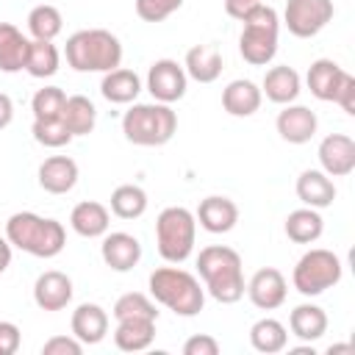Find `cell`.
<instances>
[{"mask_svg":"<svg viewBox=\"0 0 355 355\" xmlns=\"http://www.w3.org/2000/svg\"><path fill=\"white\" fill-rule=\"evenodd\" d=\"M114 316L116 319H158V311L150 297L139 291H128L114 302Z\"/></svg>","mask_w":355,"mask_h":355,"instance_id":"cell-35","label":"cell"},{"mask_svg":"<svg viewBox=\"0 0 355 355\" xmlns=\"http://www.w3.org/2000/svg\"><path fill=\"white\" fill-rule=\"evenodd\" d=\"M11 119H14V103H11V97H8V94H3V92H0V130H3V128H8V125H11Z\"/></svg>","mask_w":355,"mask_h":355,"instance_id":"cell-44","label":"cell"},{"mask_svg":"<svg viewBox=\"0 0 355 355\" xmlns=\"http://www.w3.org/2000/svg\"><path fill=\"white\" fill-rule=\"evenodd\" d=\"M155 338V319H116L114 344L122 352H141Z\"/></svg>","mask_w":355,"mask_h":355,"instance_id":"cell-23","label":"cell"},{"mask_svg":"<svg viewBox=\"0 0 355 355\" xmlns=\"http://www.w3.org/2000/svg\"><path fill=\"white\" fill-rule=\"evenodd\" d=\"M327 352H352V347L349 344H333Z\"/></svg>","mask_w":355,"mask_h":355,"instance_id":"cell-46","label":"cell"},{"mask_svg":"<svg viewBox=\"0 0 355 355\" xmlns=\"http://www.w3.org/2000/svg\"><path fill=\"white\" fill-rule=\"evenodd\" d=\"M58 64H61V55L55 50L53 42H44V39H33L28 44V55H25V69L33 75V78H50L58 72Z\"/></svg>","mask_w":355,"mask_h":355,"instance_id":"cell-32","label":"cell"},{"mask_svg":"<svg viewBox=\"0 0 355 355\" xmlns=\"http://www.w3.org/2000/svg\"><path fill=\"white\" fill-rule=\"evenodd\" d=\"M261 94H266L272 103H280V105H288L297 100L300 94V75L297 69L291 67H272L266 75H263V89Z\"/></svg>","mask_w":355,"mask_h":355,"instance_id":"cell-24","label":"cell"},{"mask_svg":"<svg viewBox=\"0 0 355 355\" xmlns=\"http://www.w3.org/2000/svg\"><path fill=\"white\" fill-rule=\"evenodd\" d=\"M186 83H189L186 69L172 58L155 61L147 72V89L155 97V103H166V105L178 103L186 94Z\"/></svg>","mask_w":355,"mask_h":355,"instance_id":"cell-10","label":"cell"},{"mask_svg":"<svg viewBox=\"0 0 355 355\" xmlns=\"http://www.w3.org/2000/svg\"><path fill=\"white\" fill-rule=\"evenodd\" d=\"M8 263H11V244H8V239L0 236V275L8 269Z\"/></svg>","mask_w":355,"mask_h":355,"instance_id":"cell-45","label":"cell"},{"mask_svg":"<svg viewBox=\"0 0 355 355\" xmlns=\"http://www.w3.org/2000/svg\"><path fill=\"white\" fill-rule=\"evenodd\" d=\"M341 78H344V69L330 58H319L308 67V89L313 97H319L324 103H333Z\"/></svg>","mask_w":355,"mask_h":355,"instance_id":"cell-27","label":"cell"},{"mask_svg":"<svg viewBox=\"0 0 355 355\" xmlns=\"http://www.w3.org/2000/svg\"><path fill=\"white\" fill-rule=\"evenodd\" d=\"M67 103V94L58 86H44L33 94L31 108H33V119H58L61 108Z\"/></svg>","mask_w":355,"mask_h":355,"instance_id":"cell-36","label":"cell"},{"mask_svg":"<svg viewBox=\"0 0 355 355\" xmlns=\"http://www.w3.org/2000/svg\"><path fill=\"white\" fill-rule=\"evenodd\" d=\"M80 352H83V344L75 336H53L42 347V355H80Z\"/></svg>","mask_w":355,"mask_h":355,"instance_id":"cell-39","label":"cell"},{"mask_svg":"<svg viewBox=\"0 0 355 355\" xmlns=\"http://www.w3.org/2000/svg\"><path fill=\"white\" fill-rule=\"evenodd\" d=\"M338 280H341V261L336 252L322 250V247L308 250L297 261L294 275H291V283L302 297H316V294L333 288Z\"/></svg>","mask_w":355,"mask_h":355,"instance_id":"cell-8","label":"cell"},{"mask_svg":"<svg viewBox=\"0 0 355 355\" xmlns=\"http://www.w3.org/2000/svg\"><path fill=\"white\" fill-rule=\"evenodd\" d=\"M194 219H200V225L208 233H227L239 222V205L233 200H227V197H216L214 194V197H205L200 202Z\"/></svg>","mask_w":355,"mask_h":355,"instance_id":"cell-18","label":"cell"},{"mask_svg":"<svg viewBox=\"0 0 355 355\" xmlns=\"http://www.w3.org/2000/svg\"><path fill=\"white\" fill-rule=\"evenodd\" d=\"M19 327L14 322H0V355H14L19 349Z\"/></svg>","mask_w":355,"mask_h":355,"instance_id":"cell-42","label":"cell"},{"mask_svg":"<svg viewBox=\"0 0 355 355\" xmlns=\"http://www.w3.org/2000/svg\"><path fill=\"white\" fill-rule=\"evenodd\" d=\"M78 183V164L69 155H50L39 166V186L50 194H67Z\"/></svg>","mask_w":355,"mask_h":355,"instance_id":"cell-16","label":"cell"},{"mask_svg":"<svg viewBox=\"0 0 355 355\" xmlns=\"http://www.w3.org/2000/svg\"><path fill=\"white\" fill-rule=\"evenodd\" d=\"M100 92H103V97L108 103H119V105L122 103H133L139 97V92H141V80H139V75L133 69L116 67V69L105 72V78L100 83Z\"/></svg>","mask_w":355,"mask_h":355,"instance_id":"cell-28","label":"cell"},{"mask_svg":"<svg viewBox=\"0 0 355 355\" xmlns=\"http://www.w3.org/2000/svg\"><path fill=\"white\" fill-rule=\"evenodd\" d=\"M297 197L308 205V208H327L336 200V186L330 180V175H324L322 169H305L297 178Z\"/></svg>","mask_w":355,"mask_h":355,"instance_id":"cell-20","label":"cell"},{"mask_svg":"<svg viewBox=\"0 0 355 355\" xmlns=\"http://www.w3.org/2000/svg\"><path fill=\"white\" fill-rule=\"evenodd\" d=\"M28 39L22 31L11 22H0V69L3 72H19L25 69V55H28Z\"/></svg>","mask_w":355,"mask_h":355,"instance_id":"cell-26","label":"cell"},{"mask_svg":"<svg viewBox=\"0 0 355 355\" xmlns=\"http://www.w3.org/2000/svg\"><path fill=\"white\" fill-rule=\"evenodd\" d=\"M288 324H291V333L300 338V341H316L327 333V313L319 308V305H311V302H302L291 311L288 316Z\"/></svg>","mask_w":355,"mask_h":355,"instance_id":"cell-25","label":"cell"},{"mask_svg":"<svg viewBox=\"0 0 355 355\" xmlns=\"http://www.w3.org/2000/svg\"><path fill=\"white\" fill-rule=\"evenodd\" d=\"M33 139L42 144V147H64L72 141V133L69 128L58 119H33V128H31Z\"/></svg>","mask_w":355,"mask_h":355,"instance_id":"cell-37","label":"cell"},{"mask_svg":"<svg viewBox=\"0 0 355 355\" xmlns=\"http://www.w3.org/2000/svg\"><path fill=\"white\" fill-rule=\"evenodd\" d=\"M178 130V114L166 103H139L122 116V133L139 147H161Z\"/></svg>","mask_w":355,"mask_h":355,"instance_id":"cell-5","label":"cell"},{"mask_svg":"<svg viewBox=\"0 0 355 355\" xmlns=\"http://www.w3.org/2000/svg\"><path fill=\"white\" fill-rule=\"evenodd\" d=\"M263 0H225V11H227V17H233V19H244L255 6H261Z\"/></svg>","mask_w":355,"mask_h":355,"instance_id":"cell-43","label":"cell"},{"mask_svg":"<svg viewBox=\"0 0 355 355\" xmlns=\"http://www.w3.org/2000/svg\"><path fill=\"white\" fill-rule=\"evenodd\" d=\"M241 22H244V31H241V39H239L241 58L252 67L269 64L277 53V31H280L277 11L266 3H261Z\"/></svg>","mask_w":355,"mask_h":355,"instance_id":"cell-6","label":"cell"},{"mask_svg":"<svg viewBox=\"0 0 355 355\" xmlns=\"http://www.w3.org/2000/svg\"><path fill=\"white\" fill-rule=\"evenodd\" d=\"M61 28H64V17H61V11L55 6L42 3V6L31 8V14H28V31L33 33V39L53 42L61 33Z\"/></svg>","mask_w":355,"mask_h":355,"instance_id":"cell-34","label":"cell"},{"mask_svg":"<svg viewBox=\"0 0 355 355\" xmlns=\"http://www.w3.org/2000/svg\"><path fill=\"white\" fill-rule=\"evenodd\" d=\"M183 69L197 83H214L222 75V53L214 44H197L186 53Z\"/></svg>","mask_w":355,"mask_h":355,"instance_id":"cell-22","label":"cell"},{"mask_svg":"<svg viewBox=\"0 0 355 355\" xmlns=\"http://www.w3.org/2000/svg\"><path fill=\"white\" fill-rule=\"evenodd\" d=\"M250 344L263 352V355H275V352H283L286 344H288V333L286 327L277 322V319H258L252 327H250Z\"/></svg>","mask_w":355,"mask_h":355,"instance_id":"cell-31","label":"cell"},{"mask_svg":"<svg viewBox=\"0 0 355 355\" xmlns=\"http://www.w3.org/2000/svg\"><path fill=\"white\" fill-rule=\"evenodd\" d=\"M183 6V0H136V14L144 22H161L169 14H175Z\"/></svg>","mask_w":355,"mask_h":355,"instance_id":"cell-38","label":"cell"},{"mask_svg":"<svg viewBox=\"0 0 355 355\" xmlns=\"http://www.w3.org/2000/svg\"><path fill=\"white\" fill-rule=\"evenodd\" d=\"M69 225L78 236L83 239H97V236H105L108 233V225H111V216H108V208L103 202H94V200H83L72 208L69 214Z\"/></svg>","mask_w":355,"mask_h":355,"instance_id":"cell-19","label":"cell"},{"mask_svg":"<svg viewBox=\"0 0 355 355\" xmlns=\"http://www.w3.org/2000/svg\"><path fill=\"white\" fill-rule=\"evenodd\" d=\"M333 19V0H286L283 22L297 39L316 36Z\"/></svg>","mask_w":355,"mask_h":355,"instance_id":"cell-9","label":"cell"},{"mask_svg":"<svg viewBox=\"0 0 355 355\" xmlns=\"http://www.w3.org/2000/svg\"><path fill=\"white\" fill-rule=\"evenodd\" d=\"M6 239L11 247L31 252L36 258H55L67 244V233L58 219H44L31 211H19L8 216Z\"/></svg>","mask_w":355,"mask_h":355,"instance_id":"cell-2","label":"cell"},{"mask_svg":"<svg viewBox=\"0 0 355 355\" xmlns=\"http://www.w3.org/2000/svg\"><path fill=\"white\" fill-rule=\"evenodd\" d=\"M261 89L252 83V80H230L222 92V105L230 116H252L258 108H261Z\"/></svg>","mask_w":355,"mask_h":355,"instance_id":"cell-21","label":"cell"},{"mask_svg":"<svg viewBox=\"0 0 355 355\" xmlns=\"http://www.w3.org/2000/svg\"><path fill=\"white\" fill-rule=\"evenodd\" d=\"M322 172L330 178H344L355 169V141L344 133H330L319 144Z\"/></svg>","mask_w":355,"mask_h":355,"instance_id":"cell-12","label":"cell"},{"mask_svg":"<svg viewBox=\"0 0 355 355\" xmlns=\"http://www.w3.org/2000/svg\"><path fill=\"white\" fill-rule=\"evenodd\" d=\"M111 211L119 219H139L147 211V194H144V189H139L133 183L116 186L111 191Z\"/></svg>","mask_w":355,"mask_h":355,"instance_id":"cell-33","label":"cell"},{"mask_svg":"<svg viewBox=\"0 0 355 355\" xmlns=\"http://www.w3.org/2000/svg\"><path fill=\"white\" fill-rule=\"evenodd\" d=\"M322 230H324V222H322V216H319L316 208H308L305 205V208H297V211H291L286 216V236L291 241H297V244L316 241L322 236Z\"/></svg>","mask_w":355,"mask_h":355,"instance_id":"cell-30","label":"cell"},{"mask_svg":"<svg viewBox=\"0 0 355 355\" xmlns=\"http://www.w3.org/2000/svg\"><path fill=\"white\" fill-rule=\"evenodd\" d=\"M94 119H97V108L89 97L83 94H72L67 97L64 108H61V122L69 128L72 136H86L94 130Z\"/></svg>","mask_w":355,"mask_h":355,"instance_id":"cell-29","label":"cell"},{"mask_svg":"<svg viewBox=\"0 0 355 355\" xmlns=\"http://www.w3.org/2000/svg\"><path fill=\"white\" fill-rule=\"evenodd\" d=\"M108 333V313L97 302H80L72 311V336L80 344H100Z\"/></svg>","mask_w":355,"mask_h":355,"instance_id":"cell-17","label":"cell"},{"mask_svg":"<svg viewBox=\"0 0 355 355\" xmlns=\"http://www.w3.org/2000/svg\"><path fill=\"white\" fill-rule=\"evenodd\" d=\"M247 294L252 300L255 308L261 311H275L286 302V294H288V286H286V277L280 269L275 266H266V269H258L250 283H247Z\"/></svg>","mask_w":355,"mask_h":355,"instance_id":"cell-11","label":"cell"},{"mask_svg":"<svg viewBox=\"0 0 355 355\" xmlns=\"http://www.w3.org/2000/svg\"><path fill=\"white\" fill-rule=\"evenodd\" d=\"M197 272L205 280V288L216 302L230 305L244 297L247 286H244V272H241V255L233 247L211 244L200 250Z\"/></svg>","mask_w":355,"mask_h":355,"instance_id":"cell-1","label":"cell"},{"mask_svg":"<svg viewBox=\"0 0 355 355\" xmlns=\"http://www.w3.org/2000/svg\"><path fill=\"white\" fill-rule=\"evenodd\" d=\"M277 133L288 144H305L316 133V114L308 105H286L277 114Z\"/></svg>","mask_w":355,"mask_h":355,"instance_id":"cell-15","label":"cell"},{"mask_svg":"<svg viewBox=\"0 0 355 355\" xmlns=\"http://www.w3.org/2000/svg\"><path fill=\"white\" fill-rule=\"evenodd\" d=\"M64 55L75 72H111L122 64V44L111 31L89 28L67 39Z\"/></svg>","mask_w":355,"mask_h":355,"instance_id":"cell-3","label":"cell"},{"mask_svg":"<svg viewBox=\"0 0 355 355\" xmlns=\"http://www.w3.org/2000/svg\"><path fill=\"white\" fill-rule=\"evenodd\" d=\"M150 294L155 302L166 305L178 316H197L205 305L200 280L178 266H161L150 275Z\"/></svg>","mask_w":355,"mask_h":355,"instance_id":"cell-4","label":"cell"},{"mask_svg":"<svg viewBox=\"0 0 355 355\" xmlns=\"http://www.w3.org/2000/svg\"><path fill=\"white\" fill-rule=\"evenodd\" d=\"M183 355H219V341L214 336H191L186 344H183Z\"/></svg>","mask_w":355,"mask_h":355,"instance_id":"cell-40","label":"cell"},{"mask_svg":"<svg viewBox=\"0 0 355 355\" xmlns=\"http://www.w3.org/2000/svg\"><path fill=\"white\" fill-rule=\"evenodd\" d=\"M100 255L105 261V266H111L114 272H130L139 261H141V244L136 236L130 233H108L103 239Z\"/></svg>","mask_w":355,"mask_h":355,"instance_id":"cell-14","label":"cell"},{"mask_svg":"<svg viewBox=\"0 0 355 355\" xmlns=\"http://www.w3.org/2000/svg\"><path fill=\"white\" fill-rule=\"evenodd\" d=\"M333 103H338L349 116L355 114V78H352L349 72H344V78H341V83H338V89H336Z\"/></svg>","mask_w":355,"mask_h":355,"instance_id":"cell-41","label":"cell"},{"mask_svg":"<svg viewBox=\"0 0 355 355\" xmlns=\"http://www.w3.org/2000/svg\"><path fill=\"white\" fill-rule=\"evenodd\" d=\"M194 239H197V219L189 208L172 205L158 214L155 241H158V252L164 261L183 263L194 250Z\"/></svg>","mask_w":355,"mask_h":355,"instance_id":"cell-7","label":"cell"},{"mask_svg":"<svg viewBox=\"0 0 355 355\" xmlns=\"http://www.w3.org/2000/svg\"><path fill=\"white\" fill-rule=\"evenodd\" d=\"M33 300L42 311H61L72 300V280L58 269L42 272L33 283Z\"/></svg>","mask_w":355,"mask_h":355,"instance_id":"cell-13","label":"cell"}]
</instances>
